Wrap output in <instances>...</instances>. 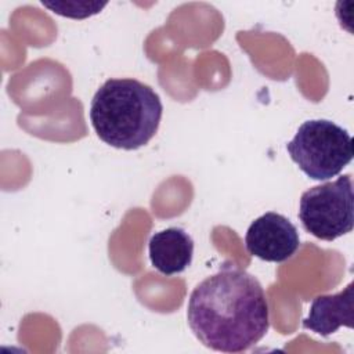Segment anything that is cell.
Here are the masks:
<instances>
[{"label":"cell","instance_id":"obj_1","mask_svg":"<svg viewBox=\"0 0 354 354\" xmlns=\"http://www.w3.org/2000/svg\"><path fill=\"white\" fill-rule=\"evenodd\" d=\"M187 319L206 347L241 353L266 336L270 310L259 279L232 263H224L191 292Z\"/></svg>","mask_w":354,"mask_h":354},{"label":"cell","instance_id":"obj_2","mask_svg":"<svg viewBox=\"0 0 354 354\" xmlns=\"http://www.w3.org/2000/svg\"><path fill=\"white\" fill-rule=\"evenodd\" d=\"M163 113L159 95L148 84L130 79H108L95 91L90 122L105 144L133 151L156 134Z\"/></svg>","mask_w":354,"mask_h":354},{"label":"cell","instance_id":"obj_3","mask_svg":"<svg viewBox=\"0 0 354 354\" xmlns=\"http://www.w3.org/2000/svg\"><path fill=\"white\" fill-rule=\"evenodd\" d=\"M290 159L313 180L336 177L353 160V138L328 119L306 120L286 144Z\"/></svg>","mask_w":354,"mask_h":354},{"label":"cell","instance_id":"obj_4","mask_svg":"<svg viewBox=\"0 0 354 354\" xmlns=\"http://www.w3.org/2000/svg\"><path fill=\"white\" fill-rule=\"evenodd\" d=\"M299 218L307 232L322 241L346 235L354 225L351 174L315 185L301 194Z\"/></svg>","mask_w":354,"mask_h":354},{"label":"cell","instance_id":"obj_5","mask_svg":"<svg viewBox=\"0 0 354 354\" xmlns=\"http://www.w3.org/2000/svg\"><path fill=\"white\" fill-rule=\"evenodd\" d=\"M245 243L252 256L264 261L282 263L296 253L300 238L289 218L275 212H267L249 225Z\"/></svg>","mask_w":354,"mask_h":354},{"label":"cell","instance_id":"obj_6","mask_svg":"<svg viewBox=\"0 0 354 354\" xmlns=\"http://www.w3.org/2000/svg\"><path fill=\"white\" fill-rule=\"evenodd\" d=\"M354 283L350 282L335 295L317 296L310 307L303 328L321 336L335 333L340 326L353 328L354 322Z\"/></svg>","mask_w":354,"mask_h":354},{"label":"cell","instance_id":"obj_7","mask_svg":"<svg viewBox=\"0 0 354 354\" xmlns=\"http://www.w3.org/2000/svg\"><path fill=\"white\" fill-rule=\"evenodd\" d=\"M151 264L165 275L183 272L192 261L194 241L180 227H169L155 232L148 242Z\"/></svg>","mask_w":354,"mask_h":354},{"label":"cell","instance_id":"obj_8","mask_svg":"<svg viewBox=\"0 0 354 354\" xmlns=\"http://www.w3.org/2000/svg\"><path fill=\"white\" fill-rule=\"evenodd\" d=\"M41 4L51 10L54 14L66 17V18H73V19H83L87 17H91L97 12H100L106 3H100V1H46L41 0Z\"/></svg>","mask_w":354,"mask_h":354}]
</instances>
